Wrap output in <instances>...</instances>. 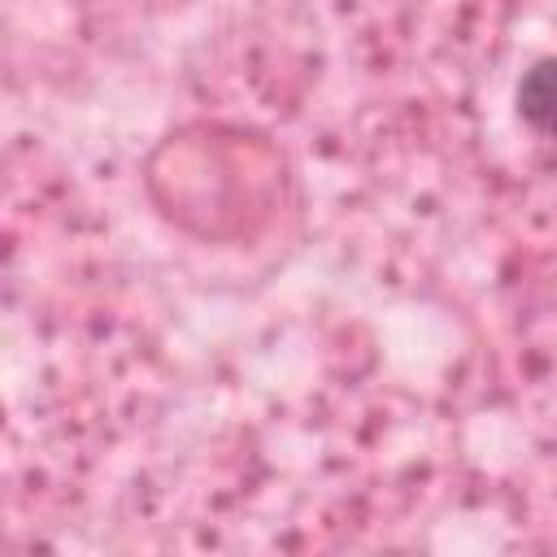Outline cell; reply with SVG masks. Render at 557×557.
<instances>
[{"instance_id":"6da1fadb","label":"cell","mask_w":557,"mask_h":557,"mask_svg":"<svg viewBox=\"0 0 557 557\" xmlns=\"http://www.w3.org/2000/svg\"><path fill=\"white\" fill-rule=\"evenodd\" d=\"M513 113L535 131L557 139V57L531 61L513 83Z\"/></svg>"}]
</instances>
